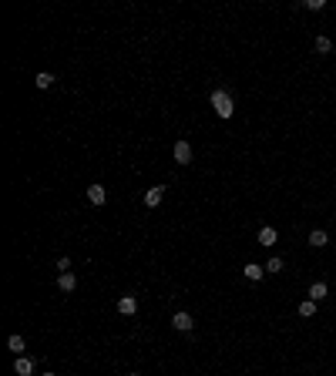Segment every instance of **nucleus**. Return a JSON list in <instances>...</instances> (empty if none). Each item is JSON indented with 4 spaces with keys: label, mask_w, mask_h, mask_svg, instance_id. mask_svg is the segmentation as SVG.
<instances>
[{
    "label": "nucleus",
    "mask_w": 336,
    "mask_h": 376,
    "mask_svg": "<svg viewBox=\"0 0 336 376\" xmlns=\"http://www.w3.org/2000/svg\"><path fill=\"white\" fill-rule=\"evenodd\" d=\"M208 101H212V108H215L219 118H232V111H235V101H232V94L225 91V88H215Z\"/></svg>",
    "instance_id": "nucleus-1"
},
{
    "label": "nucleus",
    "mask_w": 336,
    "mask_h": 376,
    "mask_svg": "<svg viewBox=\"0 0 336 376\" xmlns=\"http://www.w3.org/2000/svg\"><path fill=\"white\" fill-rule=\"evenodd\" d=\"M88 202H91V205H104V202H108V188L98 185V182L88 185Z\"/></svg>",
    "instance_id": "nucleus-2"
},
{
    "label": "nucleus",
    "mask_w": 336,
    "mask_h": 376,
    "mask_svg": "<svg viewBox=\"0 0 336 376\" xmlns=\"http://www.w3.org/2000/svg\"><path fill=\"white\" fill-rule=\"evenodd\" d=\"M162 198H165V188H162V185H155V188L145 191V205H148V208H158V205H162Z\"/></svg>",
    "instance_id": "nucleus-3"
},
{
    "label": "nucleus",
    "mask_w": 336,
    "mask_h": 376,
    "mask_svg": "<svg viewBox=\"0 0 336 376\" xmlns=\"http://www.w3.org/2000/svg\"><path fill=\"white\" fill-rule=\"evenodd\" d=\"M175 161H178V165H188V161H192V145H188V141H175Z\"/></svg>",
    "instance_id": "nucleus-4"
},
{
    "label": "nucleus",
    "mask_w": 336,
    "mask_h": 376,
    "mask_svg": "<svg viewBox=\"0 0 336 376\" xmlns=\"http://www.w3.org/2000/svg\"><path fill=\"white\" fill-rule=\"evenodd\" d=\"M118 313H121V316H134V313H138V299H134V296H121V299H118Z\"/></svg>",
    "instance_id": "nucleus-5"
},
{
    "label": "nucleus",
    "mask_w": 336,
    "mask_h": 376,
    "mask_svg": "<svg viewBox=\"0 0 336 376\" xmlns=\"http://www.w3.org/2000/svg\"><path fill=\"white\" fill-rule=\"evenodd\" d=\"M57 289H61V292H74V289H77V276H74V272H61Z\"/></svg>",
    "instance_id": "nucleus-6"
},
{
    "label": "nucleus",
    "mask_w": 336,
    "mask_h": 376,
    "mask_svg": "<svg viewBox=\"0 0 336 376\" xmlns=\"http://www.w3.org/2000/svg\"><path fill=\"white\" fill-rule=\"evenodd\" d=\"M171 326H175L178 333H188L195 322H192V316H188V313H175V316H171Z\"/></svg>",
    "instance_id": "nucleus-7"
},
{
    "label": "nucleus",
    "mask_w": 336,
    "mask_h": 376,
    "mask_svg": "<svg viewBox=\"0 0 336 376\" xmlns=\"http://www.w3.org/2000/svg\"><path fill=\"white\" fill-rule=\"evenodd\" d=\"M14 373H17V376H31V373H34V359H31V356H17Z\"/></svg>",
    "instance_id": "nucleus-8"
},
{
    "label": "nucleus",
    "mask_w": 336,
    "mask_h": 376,
    "mask_svg": "<svg viewBox=\"0 0 336 376\" xmlns=\"http://www.w3.org/2000/svg\"><path fill=\"white\" fill-rule=\"evenodd\" d=\"M242 272H245V279L259 282V279H262V272H266V265H259V262H249V265L242 269Z\"/></svg>",
    "instance_id": "nucleus-9"
},
{
    "label": "nucleus",
    "mask_w": 336,
    "mask_h": 376,
    "mask_svg": "<svg viewBox=\"0 0 336 376\" xmlns=\"http://www.w3.org/2000/svg\"><path fill=\"white\" fill-rule=\"evenodd\" d=\"M326 242H330V235H326L323 228H313V232H309V245H313V249H323Z\"/></svg>",
    "instance_id": "nucleus-10"
},
{
    "label": "nucleus",
    "mask_w": 336,
    "mask_h": 376,
    "mask_svg": "<svg viewBox=\"0 0 336 376\" xmlns=\"http://www.w3.org/2000/svg\"><path fill=\"white\" fill-rule=\"evenodd\" d=\"M276 239H279V235H276V228H272V225H262L259 228V242L262 245H276Z\"/></svg>",
    "instance_id": "nucleus-11"
},
{
    "label": "nucleus",
    "mask_w": 336,
    "mask_h": 376,
    "mask_svg": "<svg viewBox=\"0 0 336 376\" xmlns=\"http://www.w3.org/2000/svg\"><path fill=\"white\" fill-rule=\"evenodd\" d=\"M326 292H330V289H326V282H313V285H309V299H313V302L326 299Z\"/></svg>",
    "instance_id": "nucleus-12"
},
{
    "label": "nucleus",
    "mask_w": 336,
    "mask_h": 376,
    "mask_svg": "<svg viewBox=\"0 0 336 376\" xmlns=\"http://www.w3.org/2000/svg\"><path fill=\"white\" fill-rule=\"evenodd\" d=\"M34 84H37L40 91H47V88L54 84V74H47V71H44V74H37V77H34Z\"/></svg>",
    "instance_id": "nucleus-13"
},
{
    "label": "nucleus",
    "mask_w": 336,
    "mask_h": 376,
    "mask_svg": "<svg viewBox=\"0 0 336 376\" xmlns=\"http://www.w3.org/2000/svg\"><path fill=\"white\" fill-rule=\"evenodd\" d=\"M299 316H302V319H309V316H316V302H313V299H306L302 306H299Z\"/></svg>",
    "instance_id": "nucleus-14"
},
{
    "label": "nucleus",
    "mask_w": 336,
    "mask_h": 376,
    "mask_svg": "<svg viewBox=\"0 0 336 376\" xmlns=\"http://www.w3.org/2000/svg\"><path fill=\"white\" fill-rule=\"evenodd\" d=\"M316 51H319V54H330V51H333V40L319 34V37H316Z\"/></svg>",
    "instance_id": "nucleus-15"
},
{
    "label": "nucleus",
    "mask_w": 336,
    "mask_h": 376,
    "mask_svg": "<svg viewBox=\"0 0 336 376\" xmlns=\"http://www.w3.org/2000/svg\"><path fill=\"white\" fill-rule=\"evenodd\" d=\"M7 346H10V353L24 356V339H20V336H10V339H7Z\"/></svg>",
    "instance_id": "nucleus-16"
},
{
    "label": "nucleus",
    "mask_w": 336,
    "mask_h": 376,
    "mask_svg": "<svg viewBox=\"0 0 336 376\" xmlns=\"http://www.w3.org/2000/svg\"><path fill=\"white\" fill-rule=\"evenodd\" d=\"M266 272H282V259H279V255H276V259H269V262H266Z\"/></svg>",
    "instance_id": "nucleus-17"
},
{
    "label": "nucleus",
    "mask_w": 336,
    "mask_h": 376,
    "mask_svg": "<svg viewBox=\"0 0 336 376\" xmlns=\"http://www.w3.org/2000/svg\"><path fill=\"white\" fill-rule=\"evenodd\" d=\"M326 7V0H306V10H323Z\"/></svg>",
    "instance_id": "nucleus-18"
},
{
    "label": "nucleus",
    "mask_w": 336,
    "mask_h": 376,
    "mask_svg": "<svg viewBox=\"0 0 336 376\" xmlns=\"http://www.w3.org/2000/svg\"><path fill=\"white\" fill-rule=\"evenodd\" d=\"M57 269H61V272H71V259H67V255H61V259H57Z\"/></svg>",
    "instance_id": "nucleus-19"
},
{
    "label": "nucleus",
    "mask_w": 336,
    "mask_h": 376,
    "mask_svg": "<svg viewBox=\"0 0 336 376\" xmlns=\"http://www.w3.org/2000/svg\"><path fill=\"white\" fill-rule=\"evenodd\" d=\"M40 376H54V373H40Z\"/></svg>",
    "instance_id": "nucleus-20"
},
{
    "label": "nucleus",
    "mask_w": 336,
    "mask_h": 376,
    "mask_svg": "<svg viewBox=\"0 0 336 376\" xmlns=\"http://www.w3.org/2000/svg\"><path fill=\"white\" fill-rule=\"evenodd\" d=\"M128 376H141V373H128Z\"/></svg>",
    "instance_id": "nucleus-21"
}]
</instances>
